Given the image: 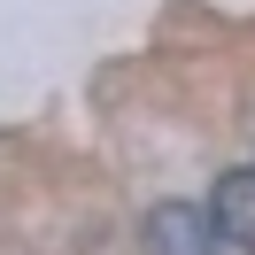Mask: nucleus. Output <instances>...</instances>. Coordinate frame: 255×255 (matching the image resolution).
<instances>
[{"instance_id": "1", "label": "nucleus", "mask_w": 255, "mask_h": 255, "mask_svg": "<svg viewBox=\"0 0 255 255\" xmlns=\"http://www.w3.org/2000/svg\"><path fill=\"white\" fill-rule=\"evenodd\" d=\"M217 248H224L217 217L193 209V201H162L147 217V255H217Z\"/></svg>"}, {"instance_id": "2", "label": "nucleus", "mask_w": 255, "mask_h": 255, "mask_svg": "<svg viewBox=\"0 0 255 255\" xmlns=\"http://www.w3.org/2000/svg\"><path fill=\"white\" fill-rule=\"evenodd\" d=\"M217 232L232 240L240 255H255V170H224L217 178V201H209Z\"/></svg>"}]
</instances>
